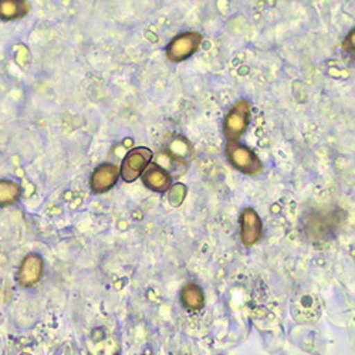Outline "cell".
<instances>
[{"label": "cell", "instance_id": "6da1fadb", "mask_svg": "<svg viewBox=\"0 0 355 355\" xmlns=\"http://www.w3.org/2000/svg\"><path fill=\"white\" fill-rule=\"evenodd\" d=\"M226 157L233 168L248 173L257 175L263 171V165L250 148L238 141H229L226 145Z\"/></svg>", "mask_w": 355, "mask_h": 355}, {"label": "cell", "instance_id": "7a4b0ae2", "mask_svg": "<svg viewBox=\"0 0 355 355\" xmlns=\"http://www.w3.org/2000/svg\"><path fill=\"white\" fill-rule=\"evenodd\" d=\"M250 118L249 101L241 100L227 112L223 121V134L229 141H238L248 130Z\"/></svg>", "mask_w": 355, "mask_h": 355}, {"label": "cell", "instance_id": "3957f363", "mask_svg": "<svg viewBox=\"0 0 355 355\" xmlns=\"http://www.w3.org/2000/svg\"><path fill=\"white\" fill-rule=\"evenodd\" d=\"M153 161V151L150 148L145 146H138L131 150L120 168V175L123 176V180L127 184H131L134 181H137L138 178L142 175V172L145 171V168L151 164Z\"/></svg>", "mask_w": 355, "mask_h": 355}, {"label": "cell", "instance_id": "277c9868", "mask_svg": "<svg viewBox=\"0 0 355 355\" xmlns=\"http://www.w3.org/2000/svg\"><path fill=\"white\" fill-rule=\"evenodd\" d=\"M202 44V35L198 32H187L176 36L166 47V58L172 63L187 60L198 51Z\"/></svg>", "mask_w": 355, "mask_h": 355}, {"label": "cell", "instance_id": "5b68a950", "mask_svg": "<svg viewBox=\"0 0 355 355\" xmlns=\"http://www.w3.org/2000/svg\"><path fill=\"white\" fill-rule=\"evenodd\" d=\"M263 233L261 220L257 215V212L252 208H248L241 215V238L245 246L250 248L256 245Z\"/></svg>", "mask_w": 355, "mask_h": 355}, {"label": "cell", "instance_id": "8992f818", "mask_svg": "<svg viewBox=\"0 0 355 355\" xmlns=\"http://www.w3.org/2000/svg\"><path fill=\"white\" fill-rule=\"evenodd\" d=\"M118 178H120V169L114 164H103L92 175V191L94 193H105L115 187Z\"/></svg>", "mask_w": 355, "mask_h": 355}, {"label": "cell", "instance_id": "52a82bcc", "mask_svg": "<svg viewBox=\"0 0 355 355\" xmlns=\"http://www.w3.org/2000/svg\"><path fill=\"white\" fill-rule=\"evenodd\" d=\"M141 176H142L144 185L154 192L165 193L171 189L172 176L155 162H151L148 165Z\"/></svg>", "mask_w": 355, "mask_h": 355}, {"label": "cell", "instance_id": "ba28073f", "mask_svg": "<svg viewBox=\"0 0 355 355\" xmlns=\"http://www.w3.org/2000/svg\"><path fill=\"white\" fill-rule=\"evenodd\" d=\"M43 275V260L39 254H28L24 257L20 269H19V275H17V280L21 286H33L36 284L40 277Z\"/></svg>", "mask_w": 355, "mask_h": 355}, {"label": "cell", "instance_id": "9c48e42d", "mask_svg": "<svg viewBox=\"0 0 355 355\" xmlns=\"http://www.w3.org/2000/svg\"><path fill=\"white\" fill-rule=\"evenodd\" d=\"M31 10V3L24 0H0V20L10 21L26 16Z\"/></svg>", "mask_w": 355, "mask_h": 355}, {"label": "cell", "instance_id": "30bf717a", "mask_svg": "<svg viewBox=\"0 0 355 355\" xmlns=\"http://www.w3.org/2000/svg\"><path fill=\"white\" fill-rule=\"evenodd\" d=\"M182 303L189 310H199L203 307V293L202 288L193 283L187 284L181 293Z\"/></svg>", "mask_w": 355, "mask_h": 355}, {"label": "cell", "instance_id": "8fae6325", "mask_svg": "<svg viewBox=\"0 0 355 355\" xmlns=\"http://www.w3.org/2000/svg\"><path fill=\"white\" fill-rule=\"evenodd\" d=\"M20 185L8 180L0 181V206H9L16 203L20 199Z\"/></svg>", "mask_w": 355, "mask_h": 355}]
</instances>
